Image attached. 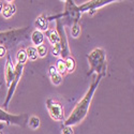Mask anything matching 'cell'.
I'll use <instances>...</instances> for the list:
<instances>
[{
  "label": "cell",
  "instance_id": "obj_2",
  "mask_svg": "<svg viewBox=\"0 0 134 134\" xmlns=\"http://www.w3.org/2000/svg\"><path fill=\"white\" fill-rule=\"evenodd\" d=\"M31 31L30 27L13 28L5 31H0V45L4 46L7 49H12L19 43L29 40Z\"/></svg>",
  "mask_w": 134,
  "mask_h": 134
},
{
  "label": "cell",
  "instance_id": "obj_22",
  "mask_svg": "<svg viewBox=\"0 0 134 134\" xmlns=\"http://www.w3.org/2000/svg\"><path fill=\"white\" fill-rule=\"evenodd\" d=\"M37 52H38L39 58H44V57H46V55H47V47L44 45V44H42V45L37 47Z\"/></svg>",
  "mask_w": 134,
  "mask_h": 134
},
{
  "label": "cell",
  "instance_id": "obj_24",
  "mask_svg": "<svg viewBox=\"0 0 134 134\" xmlns=\"http://www.w3.org/2000/svg\"><path fill=\"white\" fill-rule=\"evenodd\" d=\"M61 134H74L73 127L61 126Z\"/></svg>",
  "mask_w": 134,
  "mask_h": 134
},
{
  "label": "cell",
  "instance_id": "obj_1",
  "mask_svg": "<svg viewBox=\"0 0 134 134\" xmlns=\"http://www.w3.org/2000/svg\"><path fill=\"white\" fill-rule=\"evenodd\" d=\"M102 79L103 77L100 76V75H96L94 76V79L90 83V86H89L88 90L86 91L84 97L76 103V105L74 106V108L71 111V114L69 115V117H66L63 120L62 126L73 127V126H76V125H80L81 122L84 121V119L88 115V111H89V108H90L93 96H94V93L97 91L100 83H101Z\"/></svg>",
  "mask_w": 134,
  "mask_h": 134
},
{
  "label": "cell",
  "instance_id": "obj_18",
  "mask_svg": "<svg viewBox=\"0 0 134 134\" xmlns=\"http://www.w3.org/2000/svg\"><path fill=\"white\" fill-rule=\"evenodd\" d=\"M26 54H27V58L29 61H36L39 57H38V52H37V47L36 46H28L27 48H25Z\"/></svg>",
  "mask_w": 134,
  "mask_h": 134
},
{
  "label": "cell",
  "instance_id": "obj_28",
  "mask_svg": "<svg viewBox=\"0 0 134 134\" xmlns=\"http://www.w3.org/2000/svg\"><path fill=\"white\" fill-rule=\"evenodd\" d=\"M0 134H3V132H2V131H0Z\"/></svg>",
  "mask_w": 134,
  "mask_h": 134
},
{
  "label": "cell",
  "instance_id": "obj_19",
  "mask_svg": "<svg viewBox=\"0 0 134 134\" xmlns=\"http://www.w3.org/2000/svg\"><path fill=\"white\" fill-rule=\"evenodd\" d=\"M16 61L19 64H23V65L26 64V62L28 61V58H27V54H26L25 48H19L17 51V53H16Z\"/></svg>",
  "mask_w": 134,
  "mask_h": 134
},
{
  "label": "cell",
  "instance_id": "obj_8",
  "mask_svg": "<svg viewBox=\"0 0 134 134\" xmlns=\"http://www.w3.org/2000/svg\"><path fill=\"white\" fill-rule=\"evenodd\" d=\"M56 31L58 32L60 38V58L64 59L71 56V51L69 46L68 38H66V32L64 29V25L62 24L61 19H56Z\"/></svg>",
  "mask_w": 134,
  "mask_h": 134
},
{
  "label": "cell",
  "instance_id": "obj_10",
  "mask_svg": "<svg viewBox=\"0 0 134 134\" xmlns=\"http://www.w3.org/2000/svg\"><path fill=\"white\" fill-rule=\"evenodd\" d=\"M7 61L4 64V81H5V86L9 87L12 83L13 79H14V75H15V66L13 64L12 61V57L8 54L7 56Z\"/></svg>",
  "mask_w": 134,
  "mask_h": 134
},
{
  "label": "cell",
  "instance_id": "obj_15",
  "mask_svg": "<svg viewBox=\"0 0 134 134\" xmlns=\"http://www.w3.org/2000/svg\"><path fill=\"white\" fill-rule=\"evenodd\" d=\"M44 36H46L48 42L52 44V46L56 45V44H60V38L56 29H48Z\"/></svg>",
  "mask_w": 134,
  "mask_h": 134
},
{
  "label": "cell",
  "instance_id": "obj_27",
  "mask_svg": "<svg viewBox=\"0 0 134 134\" xmlns=\"http://www.w3.org/2000/svg\"><path fill=\"white\" fill-rule=\"evenodd\" d=\"M2 129H3V125H2V124H1V125H0V131H1V130H2Z\"/></svg>",
  "mask_w": 134,
  "mask_h": 134
},
{
  "label": "cell",
  "instance_id": "obj_6",
  "mask_svg": "<svg viewBox=\"0 0 134 134\" xmlns=\"http://www.w3.org/2000/svg\"><path fill=\"white\" fill-rule=\"evenodd\" d=\"M15 75H14V79L11 83V85L8 87V91H7V96H5V99H4V102H3V109L4 110H8V107H9V104L12 100L14 93H15V90L18 86V83L23 76V72H24V68L25 65L23 64H19V63H16L15 65Z\"/></svg>",
  "mask_w": 134,
  "mask_h": 134
},
{
  "label": "cell",
  "instance_id": "obj_7",
  "mask_svg": "<svg viewBox=\"0 0 134 134\" xmlns=\"http://www.w3.org/2000/svg\"><path fill=\"white\" fill-rule=\"evenodd\" d=\"M45 104H46V108H47L48 115L51 116V118L55 121L63 122L65 117H64V108L62 104L53 98H48L46 100Z\"/></svg>",
  "mask_w": 134,
  "mask_h": 134
},
{
  "label": "cell",
  "instance_id": "obj_25",
  "mask_svg": "<svg viewBox=\"0 0 134 134\" xmlns=\"http://www.w3.org/2000/svg\"><path fill=\"white\" fill-rule=\"evenodd\" d=\"M7 55H8V49H7L4 46L0 45V58H3V57H5Z\"/></svg>",
  "mask_w": 134,
  "mask_h": 134
},
{
  "label": "cell",
  "instance_id": "obj_4",
  "mask_svg": "<svg viewBox=\"0 0 134 134\" xmlns=\"http://www.w3.org/2000/svg\"><path fill=\"white\" fill-rule=\"evenodd\" d=\"M82 15L83 14L81 13L79 5L75 3V1H73V0H65L63 12L55 14V15H46V18L48 20V23L52 20L61 19L63 25H68L71 27L73 24L80 23Z\"/></svg>",
  "mask_w": 134,
  "mask_h": 134
},
{
  "label": "cell",
  "instance_id": "obj_5",
  "mask_svg": "<svg viewBox=\"0 0 134 134\" xmlns=\"http://www.w3.org/2000/svg\"><path fill=\"white\" fill-rule=\"evenodd\" d=\"M28 118L29 115L24 113V114H11L8 110H4L3 108L0 107V122H3L8 126H17V127H21L25 128L27 126L28 122Z\"/></svg>",
  "mask_w": 134,
  "mask_h": 134
},
{
  "label": "cell",
  "instance_id": "obj_9",
  "mask_svg": "<svg viewBox=\"0 0 134 134\" xmlns=\"http://www.w3.org/2000/svg\"><path fill=\"white\" fill-rule=\"evenodd\" d=\"M113 2H118V1H116V0H90V1L84 2L83 4L79 5V9L82 14L87 12L90 16H93L98 12L99 9L108 5Z\"/></svg>",
  "mask_w": 134,
  "mask_h": 134
},
{
  "label": "cell",
  "instance_id": "obj_20",
  "mask_svg": "<svg viewBox=\"0 0 134 134\" xmlns=\"http://www.w3.org/2000/svg\"><path fill=\"white\" fill-rule=\"evenodd\" d=\"M56 70L57 72L63 77L64 75H66V70H65V64H64V60L62 58H58L57 62H56V65H55Z\"/></svg>",
  "mask_w": 134,
  "mask_h": 134
},
{
  "label": "cell",
  "instance_id": "obj_23",
  "mask_svg": "<svg viewBox=\"0 0 134 134\" xmlns=\"http://www.w3.org/2000/svg\"><path fill=\"white\" fill-rule=\"evenodd\" d=\"M52 54L54 57H60V44H56L52 46Z\"/></svg>",
  "mask_w": 134,
  "mask_h": 134
},
{
  "label": "cell",
  "instance_id": "obj_21",
  "mask_svg": "<svg viewBox=\"0 0 134 134\" xmlns=\"http://www.w3.org/2000/svg\"><path fill=\"white\" fill-rule=\"evenodd\" d=\"M81 32H82V27L81 24L77 23V24H73L71 26V36L74 39H77L81 36Z\"/></svg>",
  "mask_w": 134,
  "mask_h": 134
},
{
  "label": "cell",
  "instance_id": "obj_17",
  "mask_svg": "<svg viewBox=\"0 0 134 134\" xmlns=\"http://www.w3.org/2000/svg\"><path fill=\"white\" fill-rule=\"evenodd\" d=\"M41 125V120L38 116H30L28 118V122H27V126L31 129V130H38L40 128Z\"/></svg>",
  "mask_w": 134,
  "mask_h": 134
},
{
  "label": "cell",
  "instance_id": "obj_11",
  "mask_svg": "<svg viewBox=\"0 0 134 134\" xmlns=\"http://www.w3.org/2000/svg\"><path fill=\"white\" fill-rule=\"evenodd\" d=\"M16 13V5L13 1H8L3 4V9L1 15L4 19H10L11 17H13Z\"/></svg>",
  "mask_w": 134,
  "mask_h": 134
},
{
  "label": "cell",
  "instance_id": "obj_16",
  "mask_svg": "<svg viewBox=\"0 0 134 134\" xmlns=\"http://www.w3.org/2000/svg\"><path fill=\"white\" fill-rule=\"evenodd\" d=\"M64 60V64H65V70H66V74H70L73 73L76 69V60L73 56H69L63 59Z\"/></svg>",
  "mask_w": 134,
  "mask_h": 134
},
{
  "label": "cell",
  "instance_id": "obj_3",
  "mask_svg": "<svg viewBox=\"0 0 134 134\" xmlns=\"http://www.w3.org/2000/svg\"><path fill=\"white\" fill-rule=\"evenodd\" d=\"M86 58L89 63V71L87 76L96 73L102 77H105L107 74V61H106V52L102 47H96L89 54L86 55Z\"/></svg>",
  "mask_w": 134,
  "mask_h": 134
},
{
  "label": "cell",
  "instance_id": "obj_26",
  "mask_svg": "<svg viewBox=\"0 0 134 134\" xmlns=\"http://www.w3.org/2000/svg\"><path fill=\"white\" fill-rule=\"evenodd\" d=\"M3 4H4V2L2 1V0H0V14H1V12H2V9H3Z\"/></svg>",
  "mask_w": 134,
  "mask_h": 134
},
{
  "label": "cell",
  "instance_id": "obj_14",
  "mask_svg": "<svg viewBox=\"0 0 134 134\" xmlns=\"http://www.w3.org/2000/svg\"><path fill=\"white\" fill-rule=\"evenodd\" d=\"M44 40H45V36H44V33L35 29L31 31V35H30V41L33 45H36V47L42 45L44 43Z\"/></svg>",
  "mask_w": 134,
  "mask_h": 134
},
{
  "label": "cell",
  "instance_id": "obj_13",
  "mask_svg": "<svg viewBox=\"0 0 134 134\" xmlns=\"http://www.w3.org/2000/svg\"><path fill=\"white\" fill-rule=\"evenodd\" d=\"M48 76H49V80H51L52 84L55 85V86L61 85V83L63 81V77L57 72L55 65H49L48 66Z\"/></svg>",
  "mask_w": 134,
  "mask_h": 134
},
{
  "label": "cell",
  "instance_id": "obj_12",
  "mask_svg": "<svg viewBox=\"0 0 134 134\" xmlns=\"http://www.w3.org/2000/svg\"><path fill=\"white\" fill-rule=\"evenodd\" d=\"M35 27L37 28V30L41 31V32H46L49 28H48V20L46 18V14H41L40 16H38L35 20Z\"/></svg>",
  "mask_w": 134,
  "mask_h": 134
}]
</instances>
